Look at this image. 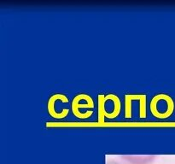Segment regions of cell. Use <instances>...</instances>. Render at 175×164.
I'll return each instance as SVG.
<instances>
[{"instance_id":"1","label":"cell","mask_w":175,"mask_h":164,"mask_svg":"<svg viewBox=\"0 0 175 164\" xmlns=\"http://www.w3.org/2000/svg\"><path fill=\"white\" fill-rule=\"evenodd\" d=\"M98 99V122L103 123L105 118L113 119L119 116L121 112V100L119 97L113 93L107 95L99 94Z\"/></svg>"},{"instance_id":"2","label":"cell","mask_w":175,"mask_h":164,"mask_svg":"<svg viewBox=\"0 0 175 164\" xmlns=\"http://www.w3.org/2000/svg\"><path fill=\"white\" fill-rule=\"evenodd\" d=\"M152 115L159 119H166L172 116L174 110V102L168 94L159 93L155 95L149 104Z\"/></svg>"},{"instance_id":"3","label":"cell","mask_w":175,"mask_h":164,"mask_svg":"<svg viewBox=\"0 0 175 164\" xmlns=\"http://www.w3.org/2000/svg\"><path fill=\"white\" fill-rule=\"evenodd\" d=\"M72 111L73 114L76 116L77 118L80 119H86L92 116L93 111H92L91 113L84 115L81 112V109H86V108H93L94 107V102L93 99L92 98V97L86 93H81L78 94L74 97L73 101H72Z\"/></svg>"},{"instance_id":"4","label":"cell","mask_w":175,"mask_h":164,"mask_svg":"<svg viewBox=\"0 0 175 164\" xmlns=\"http://www.w3.org/2000/svg\"><path fill=\"white\" fill-rule=\"evenodd\" d=\"M56 100H61L62 102H68V98L64 94L61 93H56L52 95L48 100L47 102V109L50 116L56 119H62L66 117L69 112L67 109H63L61 112H57L56 110Z\"/></svg>"},{"instance_id":"5","label":"cell","mask_w":175,"mask_h":164,"mask_svg":"<svg viewBox=\"0 0 175 164\" xmlns=\"http://www.w3.org/2000/svg\"><path fill=\"white\" fill-rule=\"evenodd\" d=\"M147 99L145 94H127L125 95V117L132 118L133 116V101H141Z\"/></svg>"},{"instance_id":"6","label":"cell","mask_w":175,"mask_h":164,"mask_svg":"<svg viewBox=\"0 0 175 164\" xmlns=\"http://www.w3.org/2000/svg\"><path fill=\"white\" fill-rule=\"evenodd\" d=\"M122 158L131 164H148L151 163L155 156H122Z\"/></svg>"},{"instance_id":"7","label":"cell","mask_w":175,"mask_h":164,"mask_svg":"<svg viewBox=\"0 0 175 164\" xmlns=\"http://www.w3.org/2000/svg\"><path fill=\"white\" fill-rule=\"evenodd\" d=\"M107 164H120L119 163H117V162H115L114 160H110V161H108Z\"/></svg>"}]
</instances>
